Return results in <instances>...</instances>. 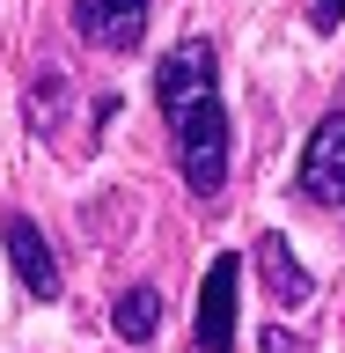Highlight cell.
Listing matches in <instances>:
<instances>
[{
  "mask_svg": "<svg viewBox=\"0 0 345 353\" xmlns=\"http://www.w3.org/2000/svg\"><path fill=\"white\" fill-rule=\"evenodd\" d=\"M154 103L176 148V176L191 199H220L236 176V118L220 96V52L213 37H176L154 59Z\"/></svg>",
  "mask_w": 345,
  "mask_h": 353,
  "instance_id": "1",
  "label": "cell"
},
{
  "mask_svg": "<svg viewBox=\"0 0 345 353\" xmlns=\"http://www.w3.org/2000/svg\"><path fill=\"white\" fill-rule=\"evenodd\" d=\"M294 199L302 206H345V110H324L294 162Z\"/></svg>",
  "mask_w": 345,
  "mask_h": 353,
  "instance_id": "2",
  "label": "cell"
},
{
  "mask_svg": "<svg viewBox=\"0 0 345 353\" xmlns=\"http://www.w3.org/2000/svg\"><path fill=\"white\" fill-rule=\"evenodd\" d=\"M242 272L250 265L236 250H220L198 280V316H191V346L198 353H236V302H242Z\"/></svg>",
  "mask_w": 345,
  "mask_h": 353,
  "instance_id": "3",
  "label": "cell"
},
{
  "mask_svg": "<svg viewBox=\"0 0 345 353\" xmlns=\"http://www.w3.org/2000/svg\"><path fill=\"white\" fill-rule=\"evenodd\" d=\"M0 250H8V265H15V280H22L30 302H59V250L44 243V228L22 206L0 214Z\"/></svg>",
  "mask_w": 345,
  "mask_h": 353,
  "instance_id": "4",
  "label": "cell"
},
{
  "mask_svg": "<svg viewBox=\"0 0 345 353\" xmlns=\"http://www.w3.org/2000/svg\"><path fill=\"white\" fill-rule=\"evenodd\" d=\"M147 15H154V0H74V37L125 59V52L147 44Z\"/></svg>",
  "mask_w": 345,
  "mask_h": 353,
  "instance_id": "5",
  "label": "cell"
},
{
  "mask_svg": "<svg viewBox=\"0 0 345 353\" xmlns=\"http://www.w3.org/2000/svg\"><path fill=\"white\" fill-rule=\"evenodd\" d=\"M250 265H258L264 294H272L280 309H302L309 294H316V272H309V265L294 258V243H286L280 228H264V236H258V250H250Z\"/></svg>",
  "mask_w": 345,
  "mask_h": 353,
  "instance_id": "6",
  "label": "cell"
},
{
  "mask_svg": "<svg viewBox=\"0 0 345 353\" xmlns=\"http://www.w3.org/2000/svg\"><path fill=\"white\" fill-rule=\"evenodd\" d=\"M22 118H30V132H37V140H59V125L74 118V81H66V66H37V74H30Z\"/></svg>",
  "mask_w": 345,
  "mask_h": 353,
  "instance_id": "7",
  "label": "cell"
},
{
  "mask_svg": "<svg viewBox=\"0 0 345 353\" xmlns=\"http://www.w3.org/2000/svg\"><path fill=\"white\" fill-rule=\"evenodd\" d=\"M110 331H118V339H125V346H147L154 331H162V287H125V294H118V302H110Z\"/></svg>",
  "mask_w": 345,
  "mask_h": 353,
  "instance_id": "8",
  "label": "cell"
},
{
  "mask_svg": "<svg viewBox=\"0 0 345 353\" xmlns=\"http://www.w3.org/2000/svg\"><path fill=\"white\" fill-rule=\"evenodd\" d=\"M302 8H309V30H316V37H331L345 22V0H302Z\"/></svg>",
  "mask_w": 345,
  "mask_h": 353,
  "instance_id": "9",
  "label": "cell"
},
{
  "mask_svg": "<svg viewBox=\"0 0 345 353\" xmlns=\"http://www.w3.org/2000/svg\"><path fill=\"white\" fill-rule=\"evenodd\" d=\"M258 353H302V339H294L286 324H264L258 331Z\"/></svg>",
  "mask_w": 345,
  "mask_h": 353,
  "instance_id": "10",
  "label": "cell"
}]
</instances>
